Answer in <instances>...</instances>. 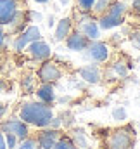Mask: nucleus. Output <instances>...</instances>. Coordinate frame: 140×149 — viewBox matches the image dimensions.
Segmentation results:
<instances>
[{"label":"nucleus","mask_w":140,"mask_h":149,"mask_svg":"<svg viewBox=\"0 0 140 149\" xmlns=\"http://www.w3.org/2000/svg\"><path fill=\"white\" fill-rule=\"evenodd\" d=\"M71 24H73V23H71L69 17H62V19L57 23V28H55V35H54L57 42H62V40H64V38H66V37H68V35L71 33Z\"/></svg>","instance_id":"ddd939ff"},{"label":"nucleus","mask_w":140,"mask_h":149,"mask_svg":"<svg viewBox=\"0 0 140 149\" xmlns=\"http://www.w3.org/2000/svg\"><path fill=\"white\" fill-rule=\"evenodd\" d=\"M54 24H55V23H54V17L50 16V17H49V23H47V26H49V28H52Z\"/></svg>","instance_id":"bb28decb"},{"label":"nucleus","mask_w":140,"mask_h":149,"mask_svg":"<svg viewBox=\"0 0 140 149\" xmlns=\"http://www.w3.org/2000/svg\"><path fill=\"white\" fill-rule=\"evenodd\" d=\"M14 2H17V0H14Z\"/></svg>","instance_id":"2f4dec72"},{"label":"nucleus","mask_w":140,"mask_h":149,"mask_svg":"<svg viewBox=\"0 0 140 149\" xmlns=\"http://www.w3.org/2000/svg\"><path fill=\"white\" fill-rule=\"evenodd\" d=\"M112 70L116 71V74H119V76H126V73H128V68H126L123 63H116V64L112 66Z\"/></svg>","instance_id":"4be33fe9"},{"label":"nucleus","mask_w":140,"mask_h":149,"mask_svg":"<svg viewBox=\"0 0 140 149\" xmlns=\"http://www.w3.org/2000/svg\"><path fill=\"white\" fill-rule=\"evenodd\" d=\"M0 130L3 134H12L16 135L17 139H26L30 135V130H28V125L21 120V118H10V120H5L0 123Z\"/></svg>","instance_id":"f03ea898"},{"label":"nucleus","mask_w":140,"mask_h":149,"mask_svg":"<svg viewBox=\"0 0 140 149\" xmlns=\"http://www.w3.org/2000/svg\"><path fill=\"white\" fill-rule=\"evenodd\" d=\"M107 2H109V0H107Z\"/></svg>","instance_id":"473e14b6"},{"label":"nucleus","mask_w":140,"mask_h":149,"mask_svg":"<svg viewBox=\"0 0 140 149\" xmlns=\"http://www.w3.org/2000/svg\"><path fill=\"white\" fill-rule=\"evenodd\" d=\"M139 17H140V12H139Z\"/></svg>","instance_id":"7c9ffc66"},{"label":"nucleus","mask_w":140,"mask_h":149,"mask_svg":"<svg viewBox=\"0 0 140 149\" xmlns=\"http://www.w3.org/2000/svg\"><path fill=\"white\" fill-rule=\"evenodd\" d=\"M3 137H5V146H7V149H14L17 137H16V135H12V134H5Z\"/></svg>","instance_id":"5701e85b"},{"label":"nucleus","mask_w":140,"mask_h":149,"mask_svg":"<svg viewBox=\"0 0 140 149\" xmlns=\"http://www.w3.org/2000/svg\"><path fill=\"white\" fill-rule=\"evenodd\" d=\"M133 137L126 130H116L109 137V149H132Z\"/></svg>","instance_id":"39448f33"},{"label":"nucleus","mask_w":140,"mask_h":149,"mask_svg":"<svg viewBox=\"0 0 140 149\" xmlns=\"http://www.w3.org/2000/svg\"><path fill=\"white\" fill-rule=\"evenodd\" d=\"M125 12H126V5H125L123 2L116 0V2H112V3H109V7H107V12H105V14L114 16V17H123V16H125Z\"/></svg>","instance_id":"2eb2a0df"},{"label":"nucleus","mask_w":140,"mask_h":149,"mask_svg":"<svg viewBox=\"0 0 140 149\" xmlns=\"http://www.w3.org/2000/svg\"><path fill=\"white\" fill-rule=\"evenodd\" d=\"M19 149H38V144H36L35 139H23L21 141V146H19Z\"/></svg>","instance_id":"f3484780"},{"label":"nucleus","mask_w":140,"mask_h":149,"mask_svg":"<svg viewBox=\"0 0 140 149\" xmlns=\"http://www.w3.org/2000/svg\"><path fill=\"white\" fill-rule=\"evenodd\" d=\"M0 149H7V146H5V137H3L2 132H0Z\"/></svg>","instance_id":"a878e982"},{"label":"nucleus","mask_w":140,"mask_h":149,"mask_svg":"<svg viewBox=\"0 0 140 149\" xmlns=\"http://www.w3.org/2000/svg\"><path fill=\"white\" fill-rule=\"evenodd\" d=\"M80 76L87 83H97L100 80V70L97 64H87V66L80 68Z\"/></svg>","instance_id":"9b49d317"},{"label":"nucleus","mask_w":140,"mask_h":149,"mask_svg":"<svg viewBox=\"0 0 140 149\" xmlns=\"http://www.w3.org/2000/svg\"><path fill=\"white\" fill-rule=\"evenodd\" d=\"M36 40H42V33H40V28L38 26H28L24 31H21L16 40H14V50L16 52H23L28 43L36 42Z\"/></svg>","instance_id":"7ed1b4c3"},{"label":"nucleus","mask_w":140,"mask_h":149,"mask_svg":"<svg viewBox=\"0 0 140 149\" xmlns=\"http://www.w3.org/2000/svg\"><path fill=\"white\" fill-rule=\"evenodd\" d=\"M19 118L26 123V125H33V127H49L50 125V120L54 118V113L52 108L42 101L38 102H26L21 106V111H19Z\"/></svg>","instance_id":"f257e3e1"},{"label":"nucleus","mask_w":140,"mask_h":149,"mask_svg":"<svg viewBox=\"0 0 140 149\" xmlns=\"http://www.w3.org/2000/svg\"><path fill=\"white\" fill-rule=\"evenodd\" d=\"M3 90H5V83L0 81V94H3Z\"/></svg>","instance_id":"cd10ccee"},{"label":"nucleus","mask_w":140,"mask_h":149,"mask_svg":"<svg viewBox=\"0 0 140 149\" xmlns=\"http://www.w3.org/2000/svg\"><path fill=\"white\" fill-rule=\"evenodd\" d=\"M36 3H47V2H49V0H35Z\"/></svg>","instance_id":"c756f323"},{"label":"nucleus","mask_w":140,"mask_h":149,"mask_svg":"<svg viewBox=\"0 0 140 149\" xmlns=\"http://www.w3.org/2000/svg\"><path fill=\"white\" fill-rule=\"evenodd\" d=\"M36 95H38V99H40L42 102H45V104H52V102L55 101V92H54L52 83H43V85L36 90Z\"/></svg>","instance_id":"f8f14e48"},{"label":"nucleus","mask_w":140,"mask_h":149,"mask_svg":"<svg viewBox=\"0 0 140 149\" xmlns=\"http://www.w3.org/2000/svg\"><path fill=\"white\" fill-rule=\"evenodd\" d=\"M132 9L139 14L140 12V0H133V2H132Z\"/></svg>","instance_id":"393cba45"},{"label":"nucleus","mask_w":140,"mask_h":149,"mask_svg":"<svg viewBox=\"0 0 140 149\" xmlns=\"http://www.w3.org/2000/svg\"><path fill=\"white\" fill-rule=\"evenodd\" d=\"M3 43H5V31H3V26L0 24V49L3 47Z\"/></svg>","instance_id":"b1692460"},{"label":"nucleus","mask_w":140,"mask_h":149,"mask_svg":"<svg viewBox=\"0 0 140 149\" xmlns=\"http://www.w3.org/2000/svg\"><path fill=\"white\" fill-rule=\"evenodd\" d=\"M94 3H95V0H78V5L81 7L83 12H90L94 9Z\"/></svg>","instance_id":"6ab92c4d"},{"label":"nucleus","mask_w":140,"mask_h":149,"mask_svg":"<svg viewBox=\"0 0 140 149\" xmlns=\"http://www.w3.org/2000/svg\"><path fill=\"white\" fill-rule=\"evenodd\" d=\"M66 45L73 52H81V50H85L88 47V38L83 33H80V31H74V33L66 37Z\"/></svg>","instance_id":"6e6552de"},{"label":"nucleus","mask_w":140,"mask_h":149,"mask_svg":"<svg viewBox=\"0 0 140 149\" xmlns=\"http://www.w3.org/2000/svg\"><path fill=\"white\" fill-rule=\"evenodd\" d=\"M21 87H23V90L31 92L33 90V76H24L23 81H21Z\"/></svg>","instance_id":"412c9836"},{"label":"nucleus","mask_w":140,"mask_h":149,"mask_svg":"<svg viewBox=\"0 0 140 149\" xmlns=\"http://www.w3.org/2000/svg\"><path fill=\"white\" fill-rule=\"evenodd\" d=\"M112 118L114 120H118V121H123V120H126V109L125 108H114L112 109Z\"/></svg>","instance_id":"dca6fc26"},{"label":"nucleus","mask_w":140,"mask_h":149,"mask_svg":"<svg viewBox=\"0 0 140 149\" xmlns=\"http://www.w3.org/2000/svg\"><path fill=\"white\" fill-rule=\"evenodd\" d=\"M38 78H40L42 83H54V81H57L61 78V70H59V66L55 63L45 59L42 63L40 70H38Z\"/></svg>","instance_id":"20e7f679"},{"label":"nucleus","mask_w":140,"mask_h":149,"mask_svg":"<svg viewBox=\"0 0 140 149\" xmlns=\"http://www.w3.org/2000/svg\"><path fill=\"white\" fill-rule=\"evenodd\" d=\"M130 43L133 45V49H137V50H140V30H137V31H133V33L130 35Z\"/></svg>","instance_id":"aec40b11"},{"label":"nucleus","mask_w":140,"mask_h":149,"mask_svg":"<svg viewBox=\"0 0 140 149\" xmlns=\"http://www.w3.org/2000/svg\"><path fill=\"white\" fill-rule=\"evenodd\" d=\"M80 33H83L88 40H95L99 37V26L94 19L90 17H83L80 21Z\"/></svg>","instance_id":"9d476101"},{"label":"nucleus","mask_w":140,"mask_h":149,"mask_svg":"<svg viewBox=\"0 0 140 149\" xmlns=\"http://www.w3.org/2000/svg\"><path fill=\"white\" fill-rule=\"evenodd\" d=\"M52 149H73V142H71L68 137H64V139L57 141V142H55V146H54Z\"/></svg>","instance_id":"a211bd4d"},{"label":"nucleus","mask_w":140,"mask_h":149,"mask_svg":"<svg viewBox=\"0 0 140 149\" xmlns=\"http://www.w3.org/2000/svg\"><path fill=\"white\" fill-rule=\"evenodd\" d=\"M88 57L95 63H105L109 59V47L104 42H94L88 45Z\"/></svg>","instance_id":"0eeeda50"},{"label":"nucleus","mask_w":140,"mask_h":149,"mask_svg":"<svg viewBox=\"0 0 140 149\" xmlns=\"http://www.w3.org/2000/svg\"><path fill=\"white\" fill-rule=\"evenodd\" d=\"M119 24H123V17H114V16L104 14V16H100V19H99V26H100L102 30H111V28H116V26H119Z\"/></svg>","instance_id":"4468645a"},{"label":"nucleus","mask_w":140,"mask_h":149,"mask_svg":"<svg viewBox=\"0 0 140 149\" xmlns=\"http://www.w3.org/2000/svg\"><path fill=\"white\" fill-rule=\"evenodd\" d=\"M57 141H59V132H57L55 128L43 130V132L38 135V146L42 149H52L55 146Z\"/></svg>","instance_id":"1a4fd4ad"},{"label":"nucleus","mask_w":140,"mask_h":149,"mask_svg":"<svg viewBox=\"0 0 140 149\" xmlns=\"http://www.w3.org/2000/svg\"><path fill=\"white\" fill-rule=\"evenodd\" d=\"M28 52H30V56H31L33 59H36V61H45V59H49L50 54H52L50 45L45 43L43 40H36V42L28 43Z\"/></svg>","instance_id":"423d86ee"},{"label":"nucleus","mask_w":140,"mask_h":149,"mask_svg":"<svg viewBox=\"0 0 140 149\" xmlns=\"http://www.w3.org/2000/svg\"><path fill=\"white\" fill-rule=\"evenodd\" d=\"M3 113H5V108H3V106L0 104V116H3Z\"/></svg>","instance_id":"c85d7f7f"}]
</instances>
